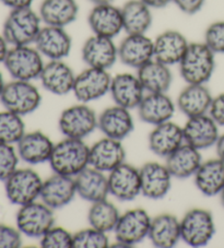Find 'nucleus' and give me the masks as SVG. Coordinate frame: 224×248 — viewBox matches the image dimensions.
<instances>
[{
  "label": "nucleus",
  "instance_id": "f257e3e1",
  "mask_svg": "<svg viewBox=\"0 0 224 248\" xmlns=\"http://www.w3.org/2000/svg\"><path fill=\"white\" fill-rule=\"evenodd\" d=\"M49 164L54 173L76 177L90 166V148L82 139L66 137L54 145Z\"/></svg>",
  "mask_w": 224,
  "mask_h": 248
},
{
  "label": "nucleus",
  "instance_id": "f03ea898",
  "mask_svg": "<svg viewBox=\"0 0 224 248\" xmlns=\"http://www.w3.org/2000/svg\"><path fill=\"white\" fill-rule=\"evenodd\" d=\"M42 19L32 7L12 9L2 25V35L10 46L34 45L42 29Z\"/></svg>",
  "mask_w": 224,
  "mask_h": 248
},
{
  "label": "nucleus",
  "instance_id": "7ed1b4c3",
  "mask_svg": "<svg viewBox=\"0 0 224 248\" xmlns=\"http://www.w3.org/2000/svg\"><path fill=\"white\" fill-rule=\"evenodd\" d=\"M178 66L187 84H206L215 69V54L204 42L189 43Z\"/></svg>",
  "mask_w": 224,
  "mask_h": 248
},
{
  "label": "nucleus",
  "instance_id": "20e7f679",
  "mask_svg": "<svg viewBox=\"0 0 224 248\" xmlns=\"http://www.w3.org/2000/svg\"><path fill=\"white\" fill-rule=\"evenodd\" d=\"M3 65L15 80L32 81L40 78L45 66L43 55L35 46H10Z\"/></svg>",
  "mask_w": 224,
  "mask_h": 248
},
{
  "label": "nucleus",
  "instance_id": "39448f33",
  "mask_svg": "<svg viewBox=\"0 0 224 248\" xmlns=\"http://www.w3.org/2000/svg\"><path fill=\"white\" fill-rule=\"evenodd\" d=\"M0 102L7 110L24 116L40 108L42 95L31 81L14 79L6 83L0 95Z\"/></svg>",
  "mask_w": 224,
  "mask_h": 248
},
{
  "label": "nucleus",
  "instance_id": "423d86ee",
  "mask_svg": "<svg viewBox=\"0 0 224 248\" xmlns=\"http://www.w3.org/2000/svg\"><path fill=\"white\" fill-rule=\"evenodd\" d=\"M43 182L35 170L18 169L3 182L7 198L19 207L36 202L41 196Z\"/></svg>",
  "mask_w": 224,
  "mask_h": 248
},
{
  "label": "nucleus",
  "instance_id": "0eeeda50",
  "mask_svg": "<svg viewBox=\"0 0 224 248\" xmlns=\"http://www.w3.org/2000/svg\"><path fill=\"white\" fill-rule=\"evenodd\" d=\"M215 233L212 213L200 208L191 209L180 220V235L184 243L192 247L206 246Z\"/></svg>",
  "mask_w": 224,
  "mask_h": 248
},
{
  "label": "nucleus",
  "instance_id": "6e6552de",
  "mask_svg": "<svg viewBox=\"0 0 224 248\" xmlns=\"http://www.w3.org/2000/svg\"><path fill=\"white\" fill-rule=\"evenodd\" d=\"M151 217L144 209H132L120 215L114 233L116 244L113 247H131L148 237Z\"/></svg>",
  "mask_w": 224,
  "mask_h": 248
},
{
  "label": "nucleus",
  "instance_id": "1a4fd4ad",
  "mask_svg": "<svg viewBox=\"0 0 224 248\" xmlns=\"http://www.w3.org/2000/svg\"><path fill=\"white\" fill-rule=\"evenodd\" d=\"M16 222V228L25 236L41 238L55 225L54 210L44 202H33L19 208Z\"/></svg>",
  "mask_w": 224,
  "mask_h": 248
},
{
  "label": "nucleus",
  "instance_id": "9d476101",
  "mask_svg": "<svg viewBox=\"0 0 224 248\" xmlns=\"http://www.w3.org/2000/svg\"><path fill=\"white\" fill-rule=\"evenodd\" d=\"M97 116L85 103L72 105L60 115L59 130L67 138L84 139L97 128Z\"/></svg>",
  "mask_w": 224,
  "mask_h": 248
},
{
  "label": "nucleus",
  "instance_id": "9b49d317",
  "mask_svg": "<svg viewBox=\"0 0 224 248\" xmlns=\"http://www.w3.org/2000/svg\"><path fill=\"white\" fill-rule=\"evenodd\" d=\"M112 77L109 70L88 67L76 76L72 92L81 103H89L110 92Z\"/></svg>",
  "mask_w": 224,
  "mask_h": 248
},
{
  "label": "nucleus",
  "instance_id": "f8f14e48",
  "mask_svg": "<svg viewBox=\"0 0 224 248\" xmlns=\"http://www.w3.org/2000/svg\"><path fill=\"white\" fill-rule=\"evenodd\" d=\"M43 57L49 61H64L72 48V40L64 28L44 25L34 42Z\"/></svg>",
  "mask_w": 224,
  "mask_h": 248
},
{
  "label": "nucleus",
  "instance_id": "ddd939ff",
  "mask_svg": "<svg viewBox=\"0 0 224 248\" xmlns=\"http://www.w3.org/2000/svg\"><path fill=\"white\" fill-rule=\"evenodd\" d=\"M109 178L110 194L120 202H131L141 194L140 170L124 163L111 170Z\"/></svg>",
  "mask_w": 224,
  "mask_h": 248
},
{
  "label": "nucleus",
  "instance_id": "4468645a",
  "mask_svg": "<svg viewBox=\"0 0 224 248\" xmlns=\"http://www.w3.org/2000/svg\"><path fill=\"white\" fill-rule=\"evenodd\" d=\"M81 55L88 67L109 70L118 59V47L113 38L93 34L84 42Z\"/></svg>",
  "mask_w": 224,
  "mask_h": 248
},
{
  "label": "nucleus",
  "instance_id": "2eb2a0df",
  "mask_svg": "<svg viewBox=\"0 0 224 248\" xmlns=\"http://www.w3.org/2000/svg\"><path fill=\"white\" fill-rule=\"evenodd\" d=\"M118 59L125 66L139 69L154 59V43L146 34H127L118 46Z\"/></svg>",
  "mask_w": 224,
  "mask_h": 248
},
{
  "label": "nucleus",
  "instance_id": "dca6fc26",
  "mask_svg": "<svg viewBox=\"0 0 224 248\" xmlns=\"http://www.w3.org/2000/svg\"><path fill=\"white\" fill-rule=\"evenodd\" d=\"M185 143L198 150L213 147L219 139V125L209 114L191 117L183 127Z\"/></svg>",
  "mask_w": 224,
  "mask_h": 248
},
{
  "label": "nucleus",
  "instance_id": "f3484780",
  "mask_svg": "<svg viewBox=\"0 0 224 248\" xmlns=\"http://www.w3.org/2000/svg\"><path fill=\"white\" fill-rule=\"evenodd\" d=\"M77 195L75 177L54 173L43 182L40 198L46 206L57 210L68 206Z\"/></svg>",
  "mask_w": 224,
  "mask_h": 248
},
{
  "label": "nucleus",
  "instance_id": "a211bd4d",
  "mask_svg": "<svg viewBox=\"0 0 224 248\" xmlns=\"http://www.w3.org/2000/svg\"><path fill=\"white\" fill-rule=\"evenodd\" d=\"M141 194L152 200H160L167 195L172 186V174L165 164L149 162L140 169Z\"/></svg>",
  "mask_w": 224,
  "mask_h": 248
},
{
  "label": "nucleus",
  "instance_id": "6ab92c4d",
  "mask_svg": "<svg viewBox=\"0 0 224 248\" xmlns=\"http://www.w3.org/2000/svg\"><path fill=\"white\" fill-rule=\"evenodd\" d=\"M88 23L93 34L114 38L124 31L122 9L113 3L94 5L88 16Z\"/></svg>",
  "mask_w": 224,
  "mask_h": 248
},
{
  "label": "nucleus",
  "instance_id": "aec40b11",
  "mask_svg": "<svg viewBox=\"0 0 224 248\" xmlns=\"http://www.w3.org/2000/svg\"><path fill=\"white\" fill-rule=\"evenodd\" d=\"M144 92L138 76L125 72L112 78L110 93L116 105L127 109L138 108L144 100Z\"/></svg>",
  "mask_w": 224,
  "mask_h": 248
},
{
  "label": "nucleus",
  "instance_id": "412c9836",
  "mask_svg": "<svg viewBox=\"0 0 224 248\" xmlns=\"http://www.w3.org/2000/svg\"><path fill=\"white\" fill-rule=\"evenodd\" d=\"M125 159L126 151L119 140L105 137L90 148V166L104 173H110L123 164Z\"/></svg>",
  "mask_w": 224,
  "mask_h": 248
},
{
  "label": "nucleus",
  "instance_id": "4be33fe9",
  "mask_svg": "<svg viewBox=\"0 0 224 248\" xmlns=\"http://www.w3.org/2000/svg\"><path fill=\"white\" fill-rule=\"evenodd\" d=\"M55 143L42 131L25 132L16 143V151L20 159L31 165L49 162Z\"/></svg>",
  "mask_w": 224,
  "mask_h": 248
},
{
  "label": "nucleus",
  "instance_id": "5701e85b",
  "mask_svg": "<svg viewBox=\"0 0 224 248\" xmlns=\"http://www.w3.org/2000/svg\"><path fill=\"white\" fill-rule=\"evenodd\" d=\"M75 72L64 61L45 62L40 76L43 88L55 95H66L72 92L76 80Z\"/></svg>",
  "mask_w": 224,
  "mask_h": 248
},
{
  "label": "nucleus",
  "instance_id": "b1692460",
  "mask_svg": "<svg viewBox=\"0 0 224 248\" xmlns=\"http://www.w3.org/2000/svg\"><path fill=\"white\" fill-rule=\"evenodd\" d=\"M154 59L167 66L178 65L188 48L189 42L176 30H166L153 40Z\"/></svg>",
  "mask_w": 224,
  "mask_h": 248
},
{
  "label": "nucleus",
  "instance_id": "393cba45",
  "mask_svg": "<svg viewBox=\"0 0 224 248\" xmlns=\"http://www.w3.org/2000/svg\"><path fill=\"white\" fill-rule=\"evenodd\" d=\"M130 109L115 105L103 110L97 118V128L109 138L122 141L133 130V119Z\"/></svg>",
  "mask_w": 224,
  "mask_h": 248
},
{
  "label": "nucleus",
  "instance_id": "a878e982",
  "mask_svg": "<svg viewBox=\"0 0 224 248\" xmlns=\"http://www.w3.org/2000/svg\"><path fill=\"white\" fill-rule=\"evenodd\" d=\"M77 195L85 202H96L110 195L109 178L104 172L88 166L75 177Z\"/></svg>",
  "mask_w": 224,
  "mask_h": 248
},
{
  "label": "nucleus",
  "instance_id": "bb28decb",
  "mask_svg": "<svg viewBox=\"0 0 224 248\" xmlns=\"http://www.w3.org/2000/svg\"><path fill=\"white\" fill-rule=\"evenodd\" d=\"M148 142L154 155L166 159L185 142L183 127L171 121L162 123L150 132Z\"/></svg>",
  "mask_w": 224,
  "mask_h": 248
},
{
  "label": "nucleus",
  "instance_id": "cd10ccee",
  "mask_svg": "<svg viewBox=\"0 0 224 248\" xmlns=\"http://www.w3.org/2000/svg\"><path fill=\"white\" fill-rule=\"evenodd\" d=\"M138 113L142 122L157 126L171 121L175 104L166 93H148L138 106Z\"/></svg>",
  "mask_w": 224,
  "mask_h": 248
},
{
  "label": "nucleus",
  "instance_id": "c85d7f7f",
  "mask_svg": "<svg viewBox=\"0 0 224 248\" xmlns=\"http://www.w3.org/2000/svg\"><path fill=\"white\" fill-rule=\"evenodd\" d=\"M213 96L206 84H188L177 97V108L188 118L209 114Z\"/></svg>",
  "mask_w": 224,
  "mask_h": 248
},
{
  "label": "nucleus",
  "instance_id": "c756f323",
  "mask_svg": "<svg viewBox=\"0 0 224 248\" xmlns=\"http://www.w3.org/2000/svg\"><path fill=\"white\" fill-rule=\"evenodd\" d=\"M38 15L44 25L66 28L78 18L79 6L76 0H43Z\"/></svg>",
  "mask_w": 224,
  "mask_h": 248
},
{
  "label": "nucleus",
  "instance_id": "7c9ffc66",
  "mask_svg": "<svg viewBox=\"0 0 224 248\" xmlns=\"http://www.w3.org/2000/svg\"><path fill=\"white\" fill-rule=\"evenodd\" d=\"M202 163L200 150L188 143H183L166 157L165 165L172 176L178 179L192 177Z\"/></svg>",
  "mask_w": 224,
  "mask_h": 248
},
{
  "label": "nucleus",
  "instance_id": "2f4dec72",
  "mask_svg": "<svg viewBox=\"0 0 224 248\" xmlns=\"http://www.w3.org/2000/svg\"><path fill=\"white\" fill-rule=\"evenodd\" d=\"M148 237L156 247L172 248L182 239L180 221L173 215L163 213L153 217Z\"/></svg>",
  "mask_w": 224,
  "mask_h": 248
},
{
  "label": "nucleus",
  "instance_id": "473e14b6",
  "mask_svg": "<svg viewBox=\"0 0 224 248\" xmlns=\"http://www.w3.org/2000/svg\"><path fill=\"white\" fill-rule=\"evenodd\" d=\"M195 185L202 195L214 197L220 195L224 188V161L212 159L202 162L193 175Z\"/></svg>",
  "mask_w": 224,
  "mask_h": 248
},
{
  "label": "nucleus",
  "instance_id": "72a5a7b5",
  "mask_svg": "<svg viewBox=\"0 0 224 248\" xmlns=\"http://www.w3.org/2000/svg\"><path fill=\"white\" fill-rule=\"evenodd\" d=\"M137 76L148 93H166L173 82L170 66L152 59L137 69Z\"/></svg>",
  "mask_w": 224,
  "mask_h": 248
},
{
  "label": "nucleus",
  "instance_id": "f704fd0d",
  "mask_svg": "<svg viewBox=\"0 0 224 248\" xmlns=\"http://www.w3.org/2000/svg\"><path fill=\"white\" fill-rule=\"evenodd\" d=\"M120 9L127 34H145L151 28L152 9L141 0H128Z\"/></svg>",
  "mask_w": 224,
  "mask_h": 248
},
{
  "label": "nucleus",
  "instance_id": "c9c22d12",
  "mask_svg": "<svg viewBox=\"0 0 224 248\" xmlns=\"http://www.w3.org/2000/svg\"><path fill=\"white\" fill-rule=\"evenodd\" d=\"M119 211L115 204L107 199L93 202L88 212V222L90 226L101 232L109 233L115 230L119 220Z\"/></svg>",
  "mask_w": 224,
  "mask_h": 248
},
{
  "label": "nucleus",
  "instance_id": "e433bc0d",
  "mask_svg": "<svg viewBox=\"0 0 224 248\" xmlns=\"http://www.w3.org/2000/svg\"><path fill=\"white\" fill-rule=\"evenodd\" d=\"M25 135L22 116L10 110L0 112V142L16 144Z\"/></svg>",
  "mask_w": 224,
  "mask_h": 248
},
{
  "label": "nucleus",
  "instance_id": "4c0bfd02",
  "mask_svg": "<svg viewBox=\"0 0 224 248\" xmlns=\"http://www.w3.org/2000/svg\"><path fill=\"white\" fill-rule=\"evenodd\" d=\"M110 245L107 233L90 226L73 234V248H106Z\"/></svg>",
  "mask_w": 224,
  "mask_h": 248
},
{
  "label": "nucleus",
  "instance_id": "58836bf2",
  "mask_svg": "<svg viewBox=\"0 0 224 248\" xmlns=\"http://www.w3.org/2000/svg\"><path fill=\"white\" fill-rule=\"evenodd\" d=\"M44 248H73V234L60 226H53L41 237Z\"/></svg>",
  "mask_w": 224,
  "mask_h": 248
},
{
  "label": "nucleus",
  "instance_id": "ea45409f",
  "mask_svg": "<svg viewBox=\"0 0 224 248\" xmlns=\"http://www.w3.org/2000/svg\"><path fill=\"white\" fill-rule=\"evenodd\" d=\"M20 156L14 144L0 142V182H5L18 170Z\"/></svg>",
  "mask_w": 224,
  "mask_h": 248
},
{
  "label": "nucleus",
  "instance_id": "a19ab883",
  "mask_svg": "<svg viewBox=\"0 0 224 248\" xmlns=\"http://www.w3.org/2000/svg\"><path fill=\"white\" fill-rule=\"evenodd\" d=\"M205 44L217 54H224V20L208 25L205 32Z\"/></svg>",
  "mask_w": 224,
  "mask_h": 248
},
{
  "label": "nucleus",
  "instance_id": "79ce46f5",
  "mask_svg": "<svg viewBox=\"0 0 224 248\" xmlns=\"http://www.w3.org/2000/svg\"><path fill=\"white\" fill-rule=\"evenodd\" d=\"M22 233L18 228L0 224V248H19L22 246Z\"/></svg>",
  "mask_w": 224,
  "mask_h": 248
},
{
  "label": "nucleus",
  "instance_id": "37998d69",
  "mask_svg": "<svg viewBox=\"0 0 224 248\" xmlns=\"http://www.w3.org/2000/svg\"><path fill=\"white\" fill-rule=\"evenodd\" d=\"M207 0H172V2L185 15L193 16L205 6Z\"/></svg>",
  "mask_w": 224,
  "mask_h": 248
},
{
  "label": "nucleus",
  "instance_id": "c03bdc74",
  "mask_svg": "<svg viewBox=\"0 0 224 248\" xmlns=\"http://www.w3.org/2000/svg\"><path fill=\"white\" fill-rule=\"evenodd\" d=\"M209 115L219 126L224 127V93L213 97L209 109Z\"/></svg>",
  "mask_w": 224,
  "mask_h": 248
},
{
  "label": "nucleus",
  "instance_id": "a18cd8bd",
  "mask_svg": "<svg viewBox=\"0 0 224 248\" xmlns=\"http://www.w3.org/2000/svg\"><path fill=\"white\" fill-rule=\"evenodd\" d=\"M34 1H35V0H0V2H1L3 6L9 8L10 10L32 7Z\"/></svg>",
  "mask_w": 224,
  "mask_h": 248
},
{
  "label": "nucleus",
  "instance_id": "49530a36",
  "mask_svg": "<svg viewBox=\"0 0 224 248\" xmlns=\"http://www.w3.org/2000/svg\"><path fill=\"white\" fill-rule=\"evenodd\" d=\"M141 1H144L151 9H162V8L169 6L172 0H141Z\"/></svg>",
  "mask_w": 224,
  "mask_h": 248
},
{
  "label": "nucleus",
  "instance_id": "de8ad7c7",
  "mask_svg": "<svg viewBox=\"0 0 224 248\" xmlns=\"http://www.w3.org/2000/svg\"><path fill=\"white\" fill-rule=\"evenodd\" d=\"M10 45L8 44L2 34H0V63H3Z\"/></svg>",
  "mask_w": 224,
  "mask_h": 248
},
{
  "label": "nucleus",
  "instance_id": "09e8293b",
  "mask_svg": "<svg viewBox=\"0 0 224 248\" xmlns=\"http://www.w3.org/2000/svg\"><path fill=\"white\" fill-rule=\"evenodd\" d=\"M215 150H217L219 159L224 161V134L219 136V139L215 143Z\"/></svg>",
  "mask_w": 224,
  "mask_h": 248
},
{
  "label": "nucleus",
  "instance_id": "8fccbe9b",
  "mask_svg": "<svg viewBox=\"0 0 224 248\" xmlns=\"http://www.w3.org/2000/svg\"><path fill=\"white\" fill-rule=\"evenodd\" d=\"M93 5H103V3H113L114 0H89Z\"/></svg>",
  "mask_w": 224,
  "mask_h": 248
},
{
  "label": "nucleus",
  "instance_id": "3c124183",
  "mask_svg": "<svg viewBox=\"0 0 224 248\" xmlns=\"http://www.w3.org/2000/svg\"><path fill=\"white\" fill-rule=\"evenodd\" d=\"M5 85H6L5 79H3V76H2L1 72H0V95H1L3 89H5Z\"/></svg>",
  "mask_w": 224,
  "mask_h": 248
},
{
  "label": "nucleus",
  "instance_id": "603ef678",
  "mask_svg": "<svg viewBox=\"0 0 224 248\" xmlns=\"http://www.w3.org/2000/svg\"><path fill=\"white\" fill-rule=\"evenodd\" d=\"M220 202H221L222 207L224 208V188H223V190L220 192Z\"/></svg>",
  "mask_w": 224,
  "mask_h": 248
}]
</instances>
